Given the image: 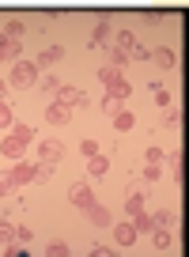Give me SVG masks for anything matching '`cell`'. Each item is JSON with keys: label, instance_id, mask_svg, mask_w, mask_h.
<instances>
[{"label": "cell", "instance_id": "d4e9b609", "mask_svg": "<svg viewBox=\"0 0 189 257\" xmlns=\"http://www.w3.org/2000/svg\"><path fill=\"white\" fill-rule=\"evenodd\" d=\"M12 137L23 140V144H31V140H34V128L31 125H12Z\"/></svg>", "mask_w": 189, "mask_h": 257}, {"label": "cell", "instance_id": "1f68e13d", "mask_svg": "<svg viewBox=\"0 0 189 257\" xmlns=\"http://www.w3.org/2000/svg\"><path fill=\"white\" fill-rule=\"evenodd\" d=\"M148 57H151V49H144V46H133V49H129V61H148Z\"/></svg>", "mask_w": 189, "mask_h": 257}, {"label": "cell", "instance_id": "7a4b0ae2", "mask_svg": "<svg viewBox=\"0 0 189 257\" xmlns=\"http://www.w3.org/2000/svg\"><path fill=\"white\" fill-rule=\"evenodd\" d=\"M53 102H64L68 110H83V106H91V95H87V91H79V87L61 83V87H57V95H53Z\"/></svg>", "mask_w": 189, "mask_h": 257}, {"label": "cell", "instance_id": "cb8c5ba5", "mask_svg": "<svg viewBox=\"0 0 189 257\" xmlns=\"http://www.w3.org/2000/svg\"><path fill=\"white\" fill-rule=\"evenodd\" d=\"M118 76H121V72H118V68H114V64H106V68H99V83H103V87H110V83L118 80Z\"/></svg>", "mask_w": 189, "mask_h": 257}, {"label": "cell", "instance_id": "ab89813d", "mask_svg": "<svg viewBox=\"0 0 189 257\" xmlns=\"http://www.w3.org/2000/svg\"><path fill=\"white\" fill-rule=\"evenodd\" d=\"M4 95H8V83H4V80H0V98H4Z\"/></svg>", "mask_w": 189, "mask_h": 257}, {"label": "cell", "instance_id": "f1b7e54d", "mask_svg": "<svg viewBox=\"0 0 189 257\" xmlns=\"http://www.w3.org/2000/svg\"><path fill=\"white\" fill-rule=\"evenodd\" d=\"M57 87H61V83H57L53 76H42V80H38V91H42V95H57Z\"/></svg>", "mask_w": 189, "mask_h": 257}, {"label": "cell", "instance_id": "d590c367", "mask_svg": "<svg viewBox=\"0 0 189 257\" xmlns=\"http://www.w3.org/2000/svg\"><path fill=\"white\" fill-rule=\"evenodd\" d=\"M144 23H148V27H159V23H163V12H144Z\"/></svg>", "mask_w": 189, "mask_h": 257}, {"label": "cell", "instance_id": "74e56055", "mask_svg": "<svg viewBox=\"0 0 189 257\" xmlns=\"http://www.w3.org/2000/svg\"><path fill=\"white\" fill-rule=\"evenodd\" d=\"M144 178H148V182H159V167H151V163H148V167H144Z\"/></svg>", "mask_w": 189, "mask_h": 257}, {"label": "cell", "instance_id": "5bb4252c", "mask_svg": "<svg viewBox=\"0 0 189 257\" xmlns=\"http://www.w3.org/2000/svg\"><path fill=\"white\" fill-rule=\"evenodd\" d=\"M148 61L155 64V68H174V61H178V57H174V49H166V46H163V49H155Z\"/></svg>", "mask_w": 189, "mask_h": 257}, {"label": "cell", "instance_id": "f35d334b", "mask_svg": "<svg viewBox=\"0 0 189 257\" xmlns=\"http://www.w3.org/2000/svg\"><path fill=\"white\" fill-rule=\"evenodd\" d=\"M8 189H16V185H12V182H8V174H4V178H0V197H4Z\"/></svg>", "mask_w": 189, "mask_h": 257}, {"label": "cell", "instance_id": "d6986e66", "mask_svg": "<svg viewBox=\"0 0 189 257\" xmlns=\"http://www.w3.org/2000/svg\"><path fill=\"white\" fill-rule=\"evenodd\" d=\"M151 223H155V227H163V231H170V227L178 223V216H174L170 208H159L155 216H151Z\"/></svg>", "mask_w": 189, "mask_h": 257}, {"label": "cell", "instance_id": "8fae6325", "mask_svg": "<svg viewBox=\"0 0 189 257\" xmlns=\"http://www.w3.org/2000/svg\"><path fill=\"white\" fill-rule=\"evenodd\" d=\"M23 152H27L23 140H16V137H4V140H0V155H4V159H23Z\"/></svg>", "mask_w": 189, "mask_h": 257}, {"label": "cell", "instance_id": "8d00e7d4", "mask_svg": "<svg viewBox=\"0 0 189 257\" xmlns=\"http://www.w3.org/2000/svg\"><path fill=\"white\" fill-rule=\"evenodd\" d=\"M103 110H106V113H118L121 102H118V98H103Z\"/></svg>", "mask_w": 189, "mask_h": 257}, {"label": "cell", "instance_id": "52a82bcc", "mask_svg": "<svg viewBox=\"0 0 189 257\" xmlns=\"http://www.w3.org/2000/svg\"><path fill=\"white\" fill-rule=\"evenodd\" d=\"M91 49H103V46H114V23L110 19H103V23L94 27V34H91V42H87Z\"/></svg>", "mask_w": 189, "mask_h": 257}, {"label": "cell", "instance_id": "8992f818", "mask_svg": "<svg viewBox=\"0 0 189 257\" xmlns=\"http://www.w3.org/2000/svg\"><path fill=\"white\" fill-rule=\"evenodd\" d=\"M8 182H12V185H31V182H34V163H27V159H16V167H12Z\"/></svg>", "mask_w": 189, "mask_h": 257}, {"label": "cell", "instance_id": "e575fe53", "mask_svg": "<svg viewBox=\"0 0 189 257\" xmlns=\"http://www.w3.org/2000/svg\"><path fill=\"white\" fill-rule=\"evenodd\" d=\"M46 253H49V257H64V253H68V246H64V242H49Z\"/></svg>", "mask_w": 189, "mask_h": 257}, {"label": "cell", "instance_id": "484cf974", "mask_svg": "<svg viewBox=\"0 0 189 257\" xmlns=\"http://www.w3.org/2000/svg\"><path fill=\"white\" fill-rule=\"evenodd\" d=\"M8 242H16V227L8 219H0V246H8Z\"/></svg>", "mask_w": 189, "mask_h": 257}, {"label": "cell", "instance_id": "83f0119b", "mask_svg": "<svg viewBox=\"0 0 189 257\" xmlns=\"http://www.w3.org/2000/svg\"><path fill=\"white\" fill-rule=\"evenodd\" d=\"M12 125H16V117H12V106L0 98V128H12Z\"/></svg>", "mask_w": 189, "mask_h": 257}, {"label": "cell", "instance_id": "e0dca14e", "mask_svg": "<svg viewBox=\"0 0 189 257\" xmlns=\"http://www.w3.org/2000/svg\"><path fill=\"white\" fill-rule=\"evenodd\" d=\"M136 46V34L133 31H114V49H121V53H129V49Z\"/></svg>", "mask_w": 189, "mask_h": 257}, {"label": "cell", "instance_id": "5b68a950", "mask_svg": "<svg viewBox=\"0 0 189 257\" xmlns=\"http://www.w3.org/2000/svg\"><path fill=\"white\" fill-rule=\"evenodd\" d=\"M38 159L57 167V163L64 159V144H61V140H42V144H38Z\"/></svg>", "mask_w": 189, "mask_h": 257}, {"label": "cell", "instance_id": "44dd1931", "mask_svg": "<svg viewBox=\"0 0 189 257\" xmlns=\"http://www.w3.org/2000/svg\"><path fill=\"white\" fill-rule=\"evenodd\" d=\"M170 242H174V238L163 231V227H155V231H151V246H155V249H170Z\"/></svg>", "mask_w": 189, "mask_h": 257}, {"label": "cell", "instance_id": "3957f363", "mask_svg": "<svg viewBox=\"0 0 189 257\" xmlns=\"http://www.w3.org/2000/svg\"><path fill=\"white\" fill-rule=\"evenodd\" d=\"M68 201L76 204V208H91V204H94V189H91V182H87V178L68 185Z\"/></svg>", "mask_w": 189, "mask_h": 257}, {"label": "cell", "instance_id": "f546056e", "mask_svg": "<svg viewBox=\"0 0 189 257\" xmlns=\"http://www.w3.org/2000/svg\"><path fill=\"white\" fill-rule=\"evenodd\" d=\"M163 155H166L163 148H148V152H144V159H148L151 167H163Z\"/></svg>", "mask_w": 189, "mask_h": 257}, {"label": "cell", "instance_id": "30bf717a", "mask_svg": "<svg viewBox=\"0 0 189 257\" xmlns=\"http://www.w3.org/2000/svg\"><path fill=\"white\" fill-rule=\"evenodd\" d=\"M61 57H64L61 46H46L38 57H34V64H38V68H53V64H61Z\"/></svg>", "mask_w": 189, "mask_h": 257}, {"label": "cell", "instance_id": "4dcf8cb0", "mask_svg": "<svg viewBox=\"0 0 189 257\" xmlns=\"http://www.w3.org/2000/svg\"><path fill=\"white\" fill-rule=\"evenodd\" d=\"M163 128L178 133V128H181V113H178V110H170V113H166V121H163Z\"/></svg>", "mask_w": 189, "mask_h": 257}, {"label": "cell", "instance_id": "2e32d148", "mask_svg": "<svg viewBox=\"0 0 189 257\" xmlns=\"http://www.w3.org/2000/svg\"><path fill=\"white\" fill-rule=\"evenodd\" d=\"M106 170H110V159H106V155H91V159H87V174L91 178H103Z\"/></svg>", "mask_w": 189, "mask_h": 257}, {"label": "cell", "instance_id": "4316f807", "mask_svg": "<svg viewBox=\"0 0 189 257\" xmlns=\"http://www.w3.org/2000/svg\"><path fill=\"white\" fill-rule=\"evenodd\" d=\"M163 163H170L174 170H185V155H181V148H178V152H166V155H163Z\"/></svg>", "mask_w": 189, "mask_h": 257}, {"label": "cell", "instance_id": "7402d4cb", "mask_svg": "<svg viewBox=\"0 0 189 257\" xmlns=\"http://www.w3.org/2000/svg\"><path fill=\"white\" fill-rule=\"evenodd\" d=\"M136 212H144V197H140V193H133V197H129V201H125V216L133 219Z\"/></svg>", "mask_w": 189, "mask_h": 257}, {"label": "cell", "instance_id": "ac0fdd59", "mask_svg": "<svg viewBox=\"0 0 189 257\" xmlns=\"http://www.w3.org/2000/svg\"><path fill=\"white\" fill-rule=\"evenodd\" d=\"M19 46H23V42H12V38H4V34H0V61H16V57H19Z\"/></svg>", "mask_w": 189, "mask_h": 257}, {"label": "cell", "instance_id": "ffe728a7", "mask_svg": "<svg viewBox=\"0 0 189 257\" xmlns=\"http://www.w3.org/2000/svg\"><path fill=\"white\" fill-rule=\"evenodd\" d=\"M133 227H136V234H151V231H155V223H151L148 212H136V216H133Z\"/></svg>", "mask_w": 189, "mask_h": 257}, {"label": "cell", "instance_id": "6da1fadb", "mask_svg": "<svg viewBox=\"0 0 189 257\" xmlns=\"http://www.w3.org/2000/svg\"><path fill=\"white\" fill-rule=\"evenodd\" d=\"M38 80H42V68L34 61H16V68H12V76H8V83H12V87H19V91L38 87Z\"/></svg>", "mask_w": 189, "mask_h": 257}, {"label": "cell", "instance_id": "9a60e30c", "mask_svg": "<svg viewBox=\"0 0 189 257\" xmlns=\"http://www.w3.org/2000/svg\"><path fill=\"white\" fill-rule=\"evenodd\" d=\"M133 125H136L133 110H118V113H114V128H118V133H133Z\"/></svg>", "mask_w": 189, "mask_h": 257}, {"label": "cell", "instance_id": "836d02e7", "mask_svg": "<svg viewBox=\"0 0 189 257\" xmlns=\"http://www.w3.org/2000/svg\"><path fill=\"white\" fill-rule=\"evenodd\" d=\"M79 152H83V159H91V155H99V144H94V140H83Z\"/></svg>", "mask_w": 189, "mask_h": 257}, {"label": "cell", "instance_id": "9c48e42d", "mask_svg": "<svg viewBox=\"0 0 189 257\" xmlns=\"http://www.w3.org/2000/svg\"><path fill=\"white\" fill-rule=\"evenodd\" d=\"M114 242H118L121 249H125V246H133V242H136V227L129 223V219H121V223L114 227Z\"/></svg>", "mask_w": 189, "mask_h": 257}, {"label": "cell", "instance_id": "277c9868", "mask_svg": "<svg viewBox=\"0 0 189 257\" xmlns=\"http://www.w3.org/2000/svg\"><path fill=\"white\" fill-rule=\"evenodd\" d=\"M72 121V110L64 102H49L46 106V125H53V128H64Z\"/></svg>", "mask_w": 189, "mask_h": 257}, {"label": "cell", "instance_id": "7c38bea8", "mask_svg": "<svg viewBox=\"0 0 189 257\" xmlns=\"http://www.w3.org/2000/svg\"><path fill=\"white\" fill-rule=\"evenodd\" d=\"M87 212V219H91V223L94 227H110L114 223V216H110V208H103V204H99V201H94L91 204V208H83Z\"/></svg>", "mask_w": 189, "mask_h": 257}, {"label": "cell", "instance_id": "ba28073f", "mask_svg": "<svg viewBox=\"0 0 189 257\" xmlns=\"http://www.w3.org/2000/svg\"><path fill=\"white\" fill-rule=\"evenodd\" d=\"M129 95H133V83H129L125 76H118V80H114L110 87H106V98H118L121 106H125V98H129Z\"/></svg>", "mask_w": 189, "mask_h": 257}, {"label": "cell", "instance_id": "d6a6232c", "mask_svg": "<svg viewBox=\"0 0 189 257\" xmlns=\"http://www.w3.org/2000/svg\"><path fill=\"white\" fill-rule=\"evenodd\" d=\"M151 91H155V102L159 106H170V91H166V87H159V83H155Z\"/></svg>", "mask_w": 189, "mask_h": 257}, {"label": "cell", "instance_id": "603a6c76", "mask_svg": "<svg viewBox=\"0 0 189 257\" xmlns=\"http://www.w3.org/2000/svg\"><path fill=\"white\" fill-rule=\"evenodd\" d=\"M53 178V163H34V182H49Z\"/></svg>", "mask_w": 189, "mask_h": 257}, {"label": "cell", "instance_id": "4fadbf2b", "mask_svg": "<svg viewBox=\"0 0 189 257\" xmlns=\"http://www.w3.org/2000/svg\"><path fill=\"white\" fill-rule=\"evenodd\" d=\"M0 34H4V38H12V42H23V34H27V23H23V19H8Z\"/></svg>", "mask_w": 189, "mask_h": 257}]
</instances>
